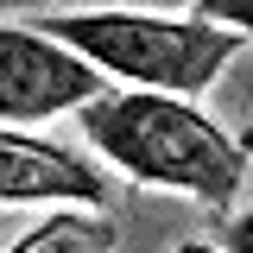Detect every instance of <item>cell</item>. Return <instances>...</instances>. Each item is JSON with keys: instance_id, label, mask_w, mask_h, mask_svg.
<instances>
[{"instance_id": "cell-2", "label": "cell", "mask_w": 253, "mask_h": 253, "mask_svg": "<svg viewBox=\"0 0 253 253\" xmlns=\"http://www.w3.org/2000/svg\"><path fill=\"white\" fill-rule=\"evenodd\" d=\"M38 32L70 44L101 76H121L139 95H177V101H196L241 57V32H221L209 19H196V13L165 19V13L101 6V13H51Z\"/></svg>"}, {"instance_id": "cell-3", "label": "cell", "mask_w": 253, "mask_h": 253, "mask_svg": "<svg viewBox=\"0 0 253 253\" xmlns=\"http://www.w3.org/2000/svg\"><path fill=\"white\" fill-rule=\"evenodd\" d=\"M108 95V76L38 26H0V121H51Z\"/></svg>"}, {"instance_id": "cell-8", "label": "cell", "mask_w": 253, "mask_h": 253, "mask_svg": "<svg viewBox=\"0 0 253 253\" xmlns=\"http://www.w3.org/2000/svg\"><path fill=\"white\" fill-rule=\"evenodd\" d=\"M177 253H221V247H209V241H190V247H177Z\"/></svg>"}, {"instance_id": "cell-7", "label": "cell", "mask_w": 253, "mask_h": 253, "mask_svg": "<svg viewBox=\"0 0 253 253\" xmlns=\"http://www.w3.org/2000/svg\"><path fill=\"white\" fill-rule=\"evenodd\" d=\"M221 241H228V253H253V209L221 221Z\"/></svg>"}, {"instance_id": "cell-1", "label": "cell", "mask_w": 253, "mask_h": 253, "mask_svg": "<svg viewBox=\"0 0 253 253\" xmlns=\"http://www.w3.org/2000/svg\"><path fill=\"white\" fill-rule=\"evenodd\" d=\"M83 133L133 184L177 190V196L221 209V215L247 184V146L221 121H209L196 101H177V95L114 89L83 108Z\"/></svg>"}, {"instance_id": "cell-6", "label": "cell", "mask_w": 253, "mask_h": 253, "mask_svg": "<svg viewBox=\"0 0 253 253\" xmlns=\"http://www.w3.org/2000/svg\"><path fill=\"white\" fill-rule=\"evenodd\" d=\"M190 13H196V19H209V26H221V32L253 38V0H196Z\"/></svg>"}, {"instance_id": "cell-4", "label": "cell", "mask_w": 253, "mask_h": 253, "mask_svg": "<svg viewBox=\"0 0 253 253\" xmlns=\"http://www.w3.org/2000/svg\"><path fill=\"white\" fill-rule=\"evenodd\" d=\"M26 203H57V209H101L108 177L83 165L38 133L0 126V209H26Z\"/></svg>"}, {"instance_id": "cell-5", "label": "cell", "mask_w": 253, "mask_h": 253, "mask_svg": "<svg viewBox=\"0 0 253 253\" xmlns=\"http://www.w3.org/2000/svg\"><path fill=\"white\" fill-rule=\"evenodd\" d=\"M6 253H114V228L95 209H57L38 228H26Z\"/></svg>"}]
</instances>
